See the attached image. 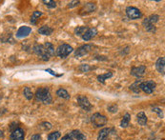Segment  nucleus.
<instances>
[{"label":"nucleus","mask_w":165,"mask_h":140,"mask_svg":"<svg viewBox=\"0 0 165 140\" xmlns=\"http://www.w3.org/2000/svg\"><path fill=\"white\" fill-rule=\"evenodd\" d=\"M126 14L129 19L131 20H136L142 17V13H141L137 8L136 7H127L126 8Z\"/></svg>","instance_id":"obj_7"},{"label":"nucleus","mask_w":165,"mask_h":140,"mask_svg":"<svg viewBox=\"0 0 165 140\" xmlns=\"http://www.w3.org/2000/svg\"><path fill=\"white\" fill-rule=\"evenodd\" d=\"M130 120H131V115H130L128 112H126L125 115L123 116V118H122L121 122H120V126H121L122 128H126V127H128V126H129V122H130Z\"/></svg>","instance_id":"obj_22"},{"label":"nucleus","mask_w":165,"mask_h":140,"mask_svg":"<svg viewBox=\"0 0 165 140\" xmlns=\"http://www.w3.org/2000/svg\"><path fill=\"white\" fill-rule=\"evenodd\" d=\"M61 140H74L73 139V137L70 135V133L69 134H67V135H65V136H63L62 138H61Z\"/></svg>","instance_id":"obj_36"},{"label":"nucleus","mask_w":165,"mask_h":140,"mask_svg":"<svg viewBox=\"0 0 165 140\" xmlns=\"http://www.w3.org/2000/svg\"><path fill=\"white\" fill-rule=\"evenodd\" d=\"M42 130H44V131H49V130H51L52 129V124L51 123H49V122H43V123H41L40 124V126H39Z\"/></svg>","instance_id":"obj_30"},{"label":"nucleus","mask_w":165,"mask_h":140,"mask_svg":"<svg viewBox=\"0 0 165 140\" xmlns=\"http://www.w3.org/2000/svg\"><path fill=\"white\" fill-rule=\"evenodd\" d=\"M88 29H89V28L84 27V26L77 27V28L75 29V34L77 35V36H81V37H82V35L86 33V31H87Z\"/></svg>","instance_id":"obj_26"},{"label":"nucleus","mask_w":165,"mask_h":140,"mask_svg":"<svg viewBox=\"0 0 165 140\" xmlns=\"http://www.w3.org/2000/svg\"><path fill=\"white\" fill-rule=\"evenodd\" d=\"M159 20V15L157 14H152L149 17L145 18L142 25L145 28V30L149 33H156L157 29H156V23H157Z\"/></svg>","instance_id":"obj_2"},{"label":"nucleus","mask_w":165,"mask_h":140,"mask_svg":"<svg viewBox=\"0 0 165 140\" xmlns=\"http://www.w3.org/2000/svg\"><path fill=\"white\" fill-rule=\"evenodd\" d=\"M31 33H32V28L28 26H21L16 32V37L24 38V37H27Z\"/></svg>","instance_id":"obj_12"},{"label":"nucleus","mask_w":165,"mask_h":140,"mask_svg":"<svg viewBox=\"0 0 165 140\" xmlns=\"http://www.w3.org/2000/svg\"><path fill=\"white\" fill-rule=\"evenodd\" d=\"M112 76H113V74H112V73H106V74H103V75H98V80L100 83L104 84V83H105V80H107L108 78H110V77H112Z\"/></svg>","instance_id":"obj_27"},{"label":"nucleus","mask_w":165,"mask_h":140,"mask_svg":"<svg viewBox=\"0 0 165 140\" xmlns=\"http://www.w3.org/2000/svg\"><path fill=\"white\" fill-rule=\"evenodd\" d=\"M111 130L108 129V128H104L102 129L99 132H98V140H109L108 137H109V133H110Z\"/></svg>","instance_id":"obj_17"},{"label":"nucleus","mask_w":165,"mask_h":140,"mask_svg":"<svg viewBox=\"0 0 165 140\" xmlns=\"http://www.w3.org/2000/svg\"><path fill=\"white\" fill-rule=\"evenodd\" d=\"M60 137V132H54L49 133L48 135V140H57Z\"/></svg>","instance_id":"obj_29"},{"label":"nucleus","mask_w":165,"mask_h":140,"mask_svg":"<svg viewBox=\"0 0 165 140\" xmlns=\"http://www.w3.org/2000/svg\"><path fill=\"white\" fill-rule=\"evenodd\" d=\"M156 68L159 74L164 75V72H165V58L164 57H159L157 59V61L156 62Z\"/></svg>","instance_id":"obj_14"},{"label":"nucleus","mask_w":165,"mask_h":140,"mask_svg":"<svg viewBox=\"0 0 165 140\" xmlns=\"http://www.w3.org/2000/svg\"><path fill=\"white\" fill-rule=\"evenodd\" d=\"M56 96L61 97V98H64V99H70V95L69 92L65 90V89H58L56 91Z\"/></svg>","instance_id":"obj_21"},{"label":"nucleus","mask_w":165,"mask_h":140,"mask_svg":"<svg viewBox=\"0 0 165 140\" xmlns=\"http://www.w3.org/2000/svg\"><path fill=\"white\" fill-rule=\"evenodd\" d=\"M42 2L49 9H55L56 7V2L53 1V0H43Z\"/></svg>","instance_id":"obj_28"},{"label":"nucleus","mask_w":165,"mask_h":140,"mask_svg":"<svg viewBox=\"0 0 165 140\" xmlns=\"http://www.w3.org/2000/svg\"><path fill=\"white\" fill-rule=\"evenodd\" d=\"M153 111H155V112H157L158 114V117L159 118H163V111H162L161 109L155 107V108H153Z\"/></svg>","instance_id":"obj_32"},{"label":"nucleus","mask_w":165,"mask_h":140,"mask_svg":"<svg viewBox=\"0 0 165 140\" xmlns=\"http://www.w3.org/2000/svg\"><path fill=\"white\" fill-rule=\"evenodd\" d=\"M77 103L81 107V109H83L87 111L92 110V104L90 103L88 97L85 96H77Z\"/></svg>","instance_id":"obj_9"},{"label":"nucleus","mask_w":165,"mask_h":140,"mask_svg":"<svg viewBox=\"0 0 165 140\" xmlns=\"http://www.w3.org/2000/svg\"><path fill=\"white\" fill-rule=\"evenodd\" d=\"M41 15H42V13H41V12L35 11V12L33 13L32 17H31V23H32L33 25H35V24H36L37 20L39 19V17H40Z\"/></svg>","instance_id":"obj_25"},{"label":"nucleus","mask_w":165,"mask_h":140,"mask_svg":"<svg viewBox=\"0 0 165 140\" xmlns=\"http://www.w3.org/2000/svg\"><path fill=\"white\" fill-rule=\"evenodd\" d=\"M0 137H4V133L1 130H0Z\"/></svg>","instance_id":"obj_37"},{"label":"nucleus","mask_w":165,"mask_h":140,"mask_svg":"<svg viewBox=\"0 0 165 140\" xmlns=\"http://www.w3.org/2000/svg\"><path fill=\"white\" fill-rule=\"evenodd\" d=\"M54 32V29L49 26H43L38 29V33L42 35H50Z\"/></svg>","instance_id":"obj_20"},{"label":"nucleus","mask_w":165,"mask_h":140,"mask_svg":"<svg viewBox=\"0 0 165 140\" xmlns=\"http://www.w3.org/2000/svg\"><path fill=\"white\" fill-rule=\"evenodd\" d=\"M44 47H45V49H46L47 54H48L50 55V57H51V56H54V55L56 54L55 47H54V45H53L52 43H50V42H46V43L44 44Z\"/></svg>","instance_id":"obj_18"},{"label":"nucleus","mask_w":165,"mask_h":140,"mask_svg":"<svg viewBox=\"0 0 165 140\" xmlns=\"http://www.w3.org/2000/svg\"><path fill=\"white\" fill-rule=\"evenodd\" d=\"M157 87V84L154 80H147V81H143L141 82L140 85H139V89L140 91H144L147 95H151L153 93V91H155Z\"/></svg>","instance_id":"obj_5"},{"label":"nucleus","mask_w":165,"mask_h":140,"mask_svg":"<svg viewBox=\"0 0 165 140\" xmlns=\"http://www.w3.org/2000/svg\"><path fill=\"white\" fill-rule=\"evenodd\" d=\"M91 121L95 127H102L107 124V117L103 114L97 112L93 114V116L91 117Z\"/></svg>","instance_id":"obj_6"},{"label":"nucleus","mask_w":165,"mask_h":140,"mask_svg":"<svg viewBox=\"0 0 165 140\" xmlns=\"http://www.w3.org/2000/svg\"><path fill=\"white\" fill-rule=\"evenodd\" d=\"M141 82H142L141 80H136L135 83H133V84L130 86V90H131L132 91H134L135 93H139V92H140L139 85H140Z\"/></svg>","instance_id":"obj_24"},{"label":"nucleus","mask_w":165,"mask_h":140,"mask_svg":"<svg viewBox=\"0 0 165 140\" xmlns=\"http://www.w3.org/2000/svg\"><path fill=\"white\" fill-rule=\"evenodd\" d=\"M117 109H119V108H117V106L116 105H111V106H109L108 107V111H110V112H112V113H114V112H116L117 111Z\"/></svg>","instance_id":"obj_34"},{"label":"nucleus","mask_w":165,"mask_h":140,"mask_svg":"<svg viewBox=\"0 0 165 140\" xmlns=\"http://www.w3.org/2000/svg\"><path fill=\"white\" fill-rule=\"evenodd\" d=\"M34 96L35 97V101L43 102L44 104H51L52 101H53L51 91H50V89L48 87L39 88L36 91L35 95Z\"/></svg>","instance_id":"obj_1"},{"label":"nucleus","mask_w":165,"mask_h":140,"mask_svg":"<svg viewBox=\"0 0 165 140\" xmlns=\"http://www.w3.org/2000/svg\"><path fill=\"white\" fill-rule=\"evenodd\" d=\"M73 51L74 49L72 46H70L68 44H62L57 47V49L56 51V54L60 58H66L68 55H70V54L73 53Z\"/></svg>","instance_id":"obj_3"},{"label":"nucleus","mask_w":165,"mask_h":140,"mask_svg":"<svg viewBox=\"0 0 165 140\" xmlns=\"http://www.w3.org/2000/svg\"><path fill=\"white\" fill-rule=\"evenodd\" d=\"M92 50V45L90 44H85L80 46L79 48H77L75 52V56L76 57H82L84 55H87L89 52Z\"/></svg>","instance_id":"obj_8"},{"label":"nucleus","mask_w":165,"mask_h":140,"mask_svg":"<svg viewBox=\"0 0 165 140\" xmlns=\"http://www.w3.org/2000/svg\"><path fill=\"white\" fill-rule=\"evenodd\" d=\"M145 73H146V67L144 65L133 67L132 70H131V75H133L135 77H137V78L142 77L145 75Z\"/></svg>","instance_id":"obj_10"},{"label":"nucleus","mask_w":165,"mask_h":140,"mask_svg":"<svg viewBox=\"0 0 165 140\" xmlns=\"http://www.w3.org/2000/svg\"><path fill=\"white\" fill-rule=\"evenodd\" d=\"M24 137H25V132L20 128H17L14 131H13L10 136L11 140H24Z\"/></svg>","instance_id":"obj_11"},{"label":"nucleus","mask_w":165,"mask_h":140,"mask_svg":"<svg viewBox=\"0 0 165 140\" xmlns=\"http://www.w3.org/2000/svg\"><path fill=\"white\" fill-rule=\"evenodd\" d=\"M23 95H24V96L28 100H32L34 98V93H33L32 90L29 87H25L24 88V91H23Z\"/></svg>","instance_id":"obj_23"},{"label":"nucleus","mask_w":165,"mask_h":140,"mask_svg":"<svg viewBox=\"0 0 165 140\" xmlns=\"http://www.w3.org/2000/svg\"><path fill=\"white\" fill-rule=\"evenodd\" d=\"M78 70L81 73H87L91 70V67L89 65H87V64H82V65H80L78 67Z\"/></svg>","instance_id":"obj_31"},{"label":"nucleus","mask_w":165,"mask_h":140,"mask_svg":"<svg viewBox=\"0 0 165 140\" xmlns=\"http://www.w3.org/2000/svg\"><path fill=\"white\" fill-rule=\"evenodd\" d=\"M70 135L73 137L74 140H86L85 135H84L81 132H79V131H77V130L73 131L72 132L70 133Z\"/></svg>","instance_id":"obj_19"},{"label":"nucleus","mask_w":165,"mask_h":140,"mask_svg":"<svg viewBox=\"0 0 165 140\" xmlns=\"http://www.w3.org/2000/svg\"><path fill=\"white\" fill-rule=\"evenodd\" d=\"M30 140H42V138H41V136H40L39 134H34V135L31 137Z\"/></svg>","instance_id":"obj_35"},{"label":"nucleus","mask_w":165,"mask_h":140,"mask_svg":"<svg viewBox=\"0 0 165 140\" xmlns=\"http://www.w3.org/2000/svg\"><path fill=\"white\" fill-rule=\"evenodd\" d=\"M136 117H137V122L140 126H145L147 124V116L146 114L143 112V111H140L137 113L136 115Z\"/></svg>","instance_id":"obj_16"},{"label":"nucleus","mask_w":165,"mask_h":140,"mask_svg":"<svg viewBox=\"0 0 165 140\" xmlns=\"http://www.w3.org/2000/svg\"><path fill=\"white\" fill-rule=\"evenodd\" d=\"M97 10V5L96 3H92V2H89V3H86L85 6L83 7V9L80 11V12H83L82 13H93Z\"/></svg>","instance_id":"obj_15"},{"label":"nucleus","mask_w":165,"mask_h":140,"mask_svg":"<svg viewBox=\"0 0 165 140\" xmlns=\"http://www.w3.org/2000/svg\"><path fill=\"white\" fill-rule=\"evenodd\" d=\"M33 50H34V53H35L36 55H38L43 61H48V60L50 59V55H49L48 54H47L44 45L35 44V45L34 46Z\"/></svg>","instance_id":"obj_4"},{"label":"nucleus","mask_w":165,"mask_h":140,"mask_svg":"<svg viewBox=\"0 0 165 140\" xmlns=\"http://www.w3.org/2000/svg\"><path fill=\"white\" fill-rule=\"evenodd\" d=\"M98 34V30L97 28H89L86 33L82 35V39L84 41H89L91 39H93L96 35Z\"/></svg>","instance_id":"obj_13"},{"label":"nucleus","mask_w":165,"mask_h":140,"mask_svg":"<svg viewBox=\"0 0 165 140\" xmlns=\"http://www.w3.org/2000/svg\"><path fill=\"white\" fill-rule=\"evenodd\" d=\"M79 4H80V2H79V1H77V0H75V1H71V2H69L68 7L72 9V8H75V7L78 6Z\"/></svg>","instance_id":"obj_33"}]
</instances>
